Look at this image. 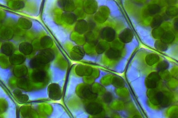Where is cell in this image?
Masks as SVG:
<instances>
[{"mask_svg":"<svg viewBox=\"0 0 178 118\" xmlns=\"http://www.w3.org/2000/svg\"><path fill=\"white\" fill-rule=\"evenodd\" d=\"M133 33L129 29L124 30L119 35V38L122 42L125 43H129L133 38Z\"/></svg>","mask_w":178,"mask_h":118,"instance_id":"obj_1","label":"cell"},{"mask_svg":"<svg viewBox=\"0 0 178 118\" xmlns=\"http://www.w3.org/2000/svg\"><path fill=\"white\" fill-rule=\"evenodd\" d=\"M116 32L115 30L110 27H107L103 31V37L108 41H112L115 38Z\"/></svg>","mask_w":178,"mask_h":118,"instance_id":"obj_2","label":"cell"},{"mask_svg":"<svg viewBox=\"0 0 178 118\" xmlns=\"http://www.w3.org/2000/svg\"><path fill=\"white\" fill-rule=\"evenodd\" d=\"M161 41L165 43H170L173 42L175 39V36L173 33L171 31H168L164 33L161 38Z\"/></svg>","mask_w":178,"mask_h":118,"instance_id":"obj_3","label":"cell"},{"mask_svg":"<svg viewBox=\"0 0 178 118\" xmlns=\"http://www.w3.org/2000/svg\"><path fill=\"white\" fill-rule=\"evenodd\" d=\"M160 10L159 6L155 4H151L147 7L146 13L149 15H155L159 13Z\"/></svg>","mask_w":178,"mask_h":118,"instance_id":"obj_4","label":"cell"},{"mask_svg":"<svg viewBox=\"0 0 178 118\" xmlns=\"http://www.w3.org/2000/svg\"><path fill=\"white\" fill-rule=\"evenodd\" d=\"M163 21L162 17L159 15H157L154 17L152 19L151 22V26L154 28L159 27Z\"/></svg>","mask_w":178,"mask_h":118,"instance_id":"obj_5","label":"cell"},{"mask_svg":"<svg viewBox=\"0 0 178 118\" xmlns=\"http://www.w3.org/2000/svg\"><path fill=\"white\" fill-rule=\"evenodd\" d=\"M165 33V30L159 27L154 28L152 31V33L153 37L159 39L161 38Z\"/></svg>","mask_w":178,"mask_h":118,"instance_id":"obj_6","label":"cell"},{"mask_svg":"<svg viewBox=\"0 0 178 118\" xmlns=\"http://www.w3.org/2000/svg\"><path fill=\"white\" fill-rule=\"evenodd\" d=\"M159 60V56L154 54L147 55L146 58V62L150 64H152L156 63Z\"/></svg>","mask_w":178,"mask_h":118,"instance_id":"obj_7","label":"cell"},{"mask_svg":"<svg viewBox=\"0 0 178 118\" xmlns=\"http://www.w3.org/2000/svg\"><path fill=\"white\" fill-rule=\"evenodd\" d=\"M178 8L174 6H171L167 8L166 10L167 15L169 16H174L177 15Z\"/></svg>","mask_w":178,"mask_h":118,"instance_id":"obj_8","label":"cell"},{"mask_svg":"<svg viewBox=\"0 0 178 118\" xmlns=\"http://www.w3.org/2000/svg\"><path fill=\"white\" fill-rule=\"evenodd\" d=\"M108 57L111 59H115L118 58L120 55L119 51L114 49H111L108 51L107 53Z\"/></svg>","mask_w":178,"mask_h":118,"instance_id":"obj_9","label":"cell"},{"mask_svg":"<svg viewBox=\"0 0 178 118\" xmlns=\"http://www.w3.org/2000/svg\"><path fill=\"white\" fill-rule=\"evenodd\" d=\"M155 46L156 48L160 50H165L167 48L165 43H164L161 41H157L156 43Z\"/></svg>","mask_w":178,"mask_h":118,"instance_id":"obj_10","label":"cell"},{"mask_svg":"<svg viewBox=\"0 0 178 118\" xmlns=\"http://www.w3.org/2000/svg\"><path fill=\"white\" fill-rule=\"evenodd\" d=\"M168 65V63L167 62L163 61L159 64L158 67L159 68H160L161 69L162 68H165V67L167 66Z\"/></svg>","mask_w":178,"mask_h":118,"instance_id":"obj_11","label":"cell"},{"mask_svg":"<svg viewBox=\"0 0 178 118\" xmlns=\"http://www.w3.org/2000/svg\"><path fill=\"white\" fill-rule=\"evenodd\" d=\"M174 29L176 31L178 30V19L177 18L175 19L174 23Z\"/></svg>","mask_w":178,"mask_h":118,"instance_id":"obj_12","label":"cell"}]
</instances>
